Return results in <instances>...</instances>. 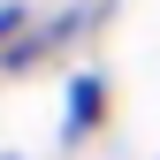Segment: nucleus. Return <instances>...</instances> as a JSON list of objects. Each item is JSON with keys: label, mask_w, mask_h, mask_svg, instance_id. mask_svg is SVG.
I'll return each instance as SVG.
<instances>
[{"label": "nucleus", "mask_w": 160, "mask_h": 160, "mask_svg": "<svg viewBox=\"0 0 160 160\" xmlns=\"http://www.w3.org/2000/svg\"><path fill=\"white\" fill-rule=\"evenodd\" d=\"M8 31H15V15H8V8H0V38H8Z\"/></svg>", "instance_id": "obj_1"}]
</instances>
